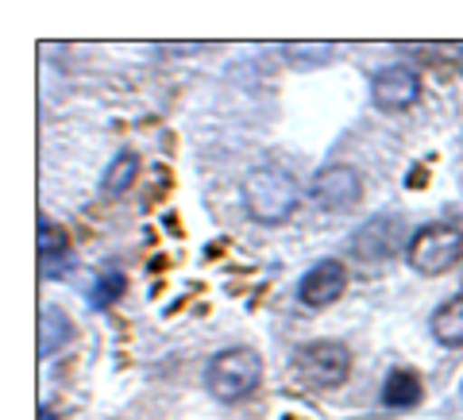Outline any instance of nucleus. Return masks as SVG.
Wrapping results in <instances>:
<instances>
[{"label": "nucleus", "mask_w": 463, "mask_h": 420, "mask_svg": "<svg viewBox=\"0 0 463 420\" xmlns=\"http://www.w3.org/2000/svg\"><path fill=\"white\" fill-rule=\"evenodd\" d=\"M243 209L255 224H286L289 216L298 212L301 205V193H298V182L294 173L282 170V166H259L243 178Z\"/></svg>", "instance_id": "obj_1"}, {"label": "nucleus", "mask_w": 463, "mask_h": 420, "mask_svg": "<svg viewBox=\"0 0 463 420\" xmlns=\"http://www.w3.org/2000/svg\"><path fill=\"white\" fill-rule=\"evenodd\" d=\"M263 386V355L255 347H224L205 367V389L213 401L236 405Z\"/></svg>", "instance_id": "obj_2"}, {"label": "nucleus", "mask_w": 463, "mask_h": 420, "mask_svg": "<svg viewBox=\"0 0 463 420\" xmlns=\"http://www.w3.org/2000/svg\"><path fill=\"white\" fill-rule=\"evenodd\" d=\"M405 258L421 278H440L463 258V231L456 224H425L421 231H413Z\"/></svg>", "instance_id": "obj_3"}, {"label": "nucleus", "mask_w": 463, "mask_h": 420, "mask_svg": "<svg viewBox=\"0 0 463 420\" xmlns=\"http://www.w3.org/2000/svg\"><path fill=\"white\" fill-rule=\"evenodd\" d=\"M298 374L317 389H336L352 374V347L340 340H313L306 347H298L294 355Z\"/></svg>", "instance_id": "obj_4"}, {"label": "nucleus", "mask_w": 463, "mask_h": 420, "mask_svg": "<svg viewBox=\"0 0 463 420\" xmlns=\"http://www.w3.org/2000/svg\"><path fill=\"white\" fill-rule=\"evenodd\" d=\"M410 228L398 212H383V216H371L367 224H359V231L352 236V255L359 263H390L398 258L402 251H410Z\"/></svg>", "instance_id": "obj_5"}, {"label": "nucleus", "mask_w": 463, "mask_h": 420, "mask_svg": "<svg viewBox=\"0 0 463 420\" xmlns=\"http://www.w3.org/2000/svg\"><path fill=\"white\" fill-rule=\"evenodd\" d=\"M309 197H313V205L325 209V212H347V209L359 205V197H364V178H359L355 166L332 163V166L313 173Z\"/></svg>", "instance_id": "obj_6"}, {"label": "nucleus", "mask_w": 463, "mask_h": 420, "mask_svg": "<svg viewBox=\"0 0 463 420\" xmlns=\"http://www.w3.org/2000/svg\"><path fill=\"white\" fill-rule=\"evenodd\" d=\"M344 289H347V266L336 263V258H321V263H313L306 274H301L298 301L306 309H328L344 297Z\"/></svg>", "instance_id": "obj_7"}, {"label": "nucleus", "mask_w": 463, "mask_h": 420, "mask_svg": "<svg viewBox=\"0 0 463 420\" xmlns=\"http://www.w3.org/2000/svg\"><path fill=\"white\" fill-rule=\"evenodd\" d=\"M371 97H374V105L386 112L410 108V105H417V97H421V74H417L413 66H386L374 74Z\"/></svg>", "instance_id": "obj_8"}, {"label": "nucleus", "mask_w": 463, "mask_h": 420, "mask_svg": "<svg viewBox=\"0 0 463 420\" xmlns=\"http://www.w3.org/2000/svg\"><path fill=\"white\" fill-rule=\"evenodd\" d=\"M383 405L386 409H417L425 397V382H421V374L410 370V367H394L386 374V382H383Z\"/></svg>", "instance_id": "obj_9"}, {"label": "nucleus", "mask_w": 463, "mask_h": 420, "mask_svg": "<svg viewBox=\"0 0 463 420\" xmlns=\"http://www.w3.org/2000/svg\"><path fill=\"white\" fill-rule=\"evenodd\" d=\"M429 331H432V340H437L440 347H448V351H459V347H463V294L448 297L444 305L432 313Z\"/></svg>", "instance_id": "obj_10"}, {"label": "nucleus", "mask_w": 463, "mask_h": 420, "mask_svg": "<svg viewBox=\"0 0 463 420\" xmlns=\"http://www.w3.org/2000/svg\"><path fill=\"white\" fill-rule=\"evenodd\" d=\"M136 178H139V154L120 151L109 163L105 178H100V193H105V197H124L136 185Z\"/></svg>", "instance_id": "obj_11"}, {"label": "nucleus", "mask_w": 463, "mask_h": 420, "mask_svg": "<svg viewBox=\"0 0 463 420\" xmlns=\"http://www.w3.org/2000/svg\"><path fill=\"white\" fill-rule=\"evenodd\" d=\"M39 247H43V274H47V278H58V270H62L58 258L66 255L70 239L54 220H47V216H43V224H39Z\"/></svg>", "instance_id": "obj_12"}, {"label": "nucleus", "mask_w": 463, "mask_h": 420, "mask_svg": "<svg viewBox=\"0 0 463 420\" xmlns=\"http://www.w3.org/2000/svg\"><path fill=\"white\" fill-rule=\"evenodd\" d=\"M39 351L43 355H54L58 347H66V340H70V316L58 309V305H47L43 309V328H39Z\"/></svg>", "instance_id": "obj_13"}, {"label": "nucleus", "mask_w": 463, "mask_h": 420, "mask_svg": "<svg viewBox=\"0 0 463 420\" xmlns=\"http://www.w3.org/2000/svg\"><path fill=\"white\" fill-rule=\"evenodd\" d=\"M124 289H128V282H124V274H100V278L93 282V289H90V305L93 309H109V305H116V301L124 297Z\"/></svg>", "instance_id": "obj_14"}, {"label": "nucleus", "mask_w": 463, "mask_h": 420, "mask_svg": "<svg viewBox=\"0 0 463 420\" xmlns=\"http://www.w3.org/2000/svg\"><path fill=\"white\" fill-rule=\"evenodd\" d=\"M410 190H425V170H413L410 173Z\"/></svg>", "instance_id": "obj_15"}, {"label": "nucleus", "mask_w": 463, "mask_h": 420, "mask_svg": "<svg viewBox=\"0 0 463 420\" xmlns=\"http://www.w3.org/2000/svg\"><path fill=\"white\" fill-rule=\"evenodd\" d=\"M39 420H54V413H47V409H43V413H39Z\"/></svg>", "instance_id": "obj_16"}, {"label": "nucleus", "mask_w": 463, "mask_h": 420, "mask_svg": "<svg viewBox=\"0 0 463 420\" xmlns=\"http://www.w3.org/2000/svg\"><path fill=\"white\" fill-rule=\"evenodd\" d=\"M459 70H463V47H459Z\"/></svg>", "instance_id": "obj_17"}, {"label": "nucleus", "mask_w": 463, "mask_h": 420, "mask_svg": "<svg viewBox=\"0 0 463 420\" xmlns=\"http://www.w3.org/2000/svg\"><path fill=\"white\" fill-rule=\"evenodd\" d=\"M459 394H463V382H459Z\"/></svg>", "instance_id": "obj_18"}]
</instances>
